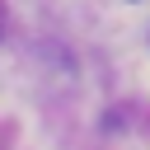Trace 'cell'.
I'll return each instance as SVG.
<instances>
[]
</instances>
